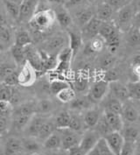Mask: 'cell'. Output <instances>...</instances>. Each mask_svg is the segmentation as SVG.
<instances>
[{
	"mask_svg": "<svg viewBox=\"0 0 140 155\" xmlns=\"http://www.w3.org/2000/svg\"><path fill=\"white\" fill-rule=\"evenodd\" d=\"M100 139H102V138L93 128L86 129L82 134L81 141L79 143V147L86 154L89 151H90L92 148H94L96 146Z\"/></svg>",
	"mask_w": 140,
	"mask_h": 155,
	"instance_id": "cell-8",
	"label": "cell"
},
{
	"mask_svg": "<svg viewBox=\"0 0 140 155\" xmlns=\"http://www.w3.org/2000/svg\"><path fill=\"white\" fill-rule=\"evenodd\" d=\"M47 117H48L44 116V115H33L32 118L30 119L29 123H28L27 126L25 127V129L24 130L26 136L29 137V138H35L36 139L39 132H40L42 124L47 120Z\"/></svg>",
	"mask_w": 140,
	"mask_h": 155,
	"instance_id": "cell-10",
	"label": "cell"
},
{
	"mask_svg": "<svg viewBox=\"0 0 140 155\" xmlns=\"http://www.w3.org/2000/svg\"><path fill=\"white\" fill-rule=\"evenodd\" d=\"M136 8L137 7L134 4L130 3L118 10L117 22L120 25H126L130 24L132 20H134L136 14L138 13Z\"/></svg>",
	"mask_w": 140,
	"mask_h": 155,
	"instance_id": "cell-11",
	"label": "cell"
},
{
	"mask_svg": "<svg viewBox=\"0 0 140 155\" xmlns=\"http://www.w3.org/2000/svg\"><path fill=\"white\" fill-rule=\"evenodd\" d=\"M42 143V147L48 151L54 152L61 149V138L59 131L56 130L54 132H53Z\"/></svg>",
	"mask_w": 140,
	"mask_h": 155,
	"instance_id": "cell-22",
	"label": "cell"
},
{
	"mask_svg": "<svg viewBox=\"0 0 140 155\" xmlns=\"http://www.w3.org/2000/svg\"><path fill=\"white\" fill-rule=\"evenodd\" d=\"M113 14V9L110 7V5L108 3H104L100 5L96 12H95V17L97 18L99 20H101L102 22H105V21H109L111 17Z\"/></svg>",
	"mask_w": 140,
	"mask_h": 155,
	"instance_id": "cell-31",
	"label": "cell"
},
{
	"mask_svg": "<svg viewBox=\"0 0 140 155\" xmlns=\"http://www.w3.org/2000/svg\"><path fill=\"white\" fill-rule=\"evenodd\" d=\"M116 28H117L116 26V25L110 21H105V22H102L101 25L99 27L98 36L101 37L103 41H105L108 37L112 33V32L115 30Z\"/></svg>",
	"mask_w": 140,
	"mask_h": 155,
	"instance_id": "cell-38",
	"label": "cell"
},
{
	"mask_svg": "<svg viewBox=\"0 0 140 155\" xmlns=\"http://www.w3.org/2000/svg\"><path fill=\"white\" fill-rule=\"evenodd\" d=\"M12 155H21V153H18V154H12Z\"/></svg>",
	"mask_w": 140,
	"mask_h": 155,
	"instance_id": "cell-58",
	"label": "cell"
},
{
	"mask_svg": "<svg viewBox=\"0 0 140 155\" xmlns=\"http://www.w3.org/2000/svg\"><path fill=\"white\" fill-rule=\"evenodd\" d=\"M70 104V108L73 111L79 112V111H84L91 107H93L94 104L91 102V100L89 98L88 96L82 97L74 98Z\"/></svg>",
	"mask_w": 140,
	"mask_h": 155,
	"instance_id": "cell-24",
	"label": "cell"
},
{
	"mask_svg": "<svg viewBox=\"0 0 140 155\" xmlns=\"http://www.w3.org/2000/svg\"><path fill=\"white\" fill-rule=\"evenodd\" d=\"M54 110V104L49 99H41L35 102V114L47 116Z\"/></svg>",
	"mask_w": 140,
	"mask_h": 155,
	"instance_id": "cell-30",
	"label": "cell"
},
{
	"mask_svg": "<svg viewBox=\"0 0 140 155\" xmlns=\"http://www.w3.org/2000/svg\"><path fill=\"white\" fill-rule=\"evenodd\" d=\"M24 49H25V61L33 66L37 72L44 69L43 58H42L41 52H39L38 50L34 48V47H33L32 44L28 45Z\"/></svg>",
	"mask_w": 140,
	"mask_h": 155,
	"instance_id": "cell-9",
	"label": "cell"
},
{
	"mask_svg": "<svg viewBox=\"0 0 140 155\" xmlns=\"http://www.w3.org/2000/svg\"><path fill=\"white\" fill-rule=\"evenodd\" d=\"M88 91L87 96L94 104L100 103L109 93V82L103 79L96 81L91 85L90 88H89Z\"/></svg>",
	"mask_w": 140,
	"mask_h": 155,
	"instance_id": "cell-3",
	"label": "cell"
},
{
	"mask_svg": "<svg viewBox=\"0 0 140 155\" xmlns=\"http://www.w3.org/2000/svg\"><path fill=\"white\" fill-rule=\"evenodd\" d=\"M32 44V38L30 33L25 30H19L15 33L14 37V45L20 48H25L28 45Z\"/></svg>",
	"mask_w": 140,
	"mask_h": 155,
	"instance_id": "cell-32",
	"label": "cell"
},
{
	"mask_svg": "<svg viewBox=\"0 0 140 155\" xmlns=\"http://www.w3.org/2000/svg\"><path fill=\"white\" fill-rule=\"evenodd\" d=\"M67 87H70V85L67 82L60 80V79H55L49 83L50 93L56 96L60 91L66 89Z\"/></svg>",
	"mask_w": 140,
	"mask_h": 155,
	"instance_id": "cell-41",
	"label": "cell"
},
{
	"mask_svg": "<svg viewBox=\"0 0 140 155\" xmlns=\"http://www.w3.org/2000/svg\"><path fill=\"white\" fill-rule=\"evenodd\" d=\"M68 44V38L67 34L65 33H58L53 36H51L49 39L44 42V50L43 52L47 54L48 55H54L63 49L67 47Z\"/></svg>",
	"mask_w": 140,
	"mask_h": 155,
	"instance_id": "cell-2",
	"label": "cell"
},
{
	"mask_svg": "<svg viewBox=\"0 0 140 155\" xmlns=\"http://www.w3.org/2000/svg\"><path fill=\"white\" fill-rule=\"evenodd\" d=\"M57 129H56V126L54 124V119L47 117V120L42 124L40 132H39V134H38L36 139H38L39 141H41V142H43L45 139H47V137H49L50 135L53 132H54Z\"/></svg>",
	"mask_w": 140,
	"mask_h": 155,
	"instance_id": "cell-27",
	"label": "cell"
},
{
	"mask_svg": "<svg viewBox=\"0 0 140 155\" xmlns=\"http://www.w3.org/2000/svg\"><path fill=\"white\" fill-rule=\"evenodd\" d=\"M101 23H102V21L99 20L97 18L93 17L87 24L83 25V31H82V33H81V35L83 37V40L90 41L91 39L97 36Z\"/></svg>",
	"mask_w": 140,
	"mask_h": 155,
	"instance_id": "cell-14",
	"label": "cell"
},
{
	"mask_svg": "<svg viewBox=\"0 0 140 155\" xmlns=\"http://www.w3.org/2000/svg\"><path fill=\"white\" fill-rule=\"evenodd\" d=\"M56 97L61 103L67 104V103L72 102L74 98L76 97V93H75V90L73 88L67 87L66 89L60 91L56 95Z\"/></svg>",
	"mask_w": 140,
	"mask_h": 155,
	"instance_id": "cell-40",
	"label": "cell"
},
{
	"mask_svg": "<svg viewBox=\"0 0 140 155\" xmlns=\"http://www.w3.org/2000/svg\"><path fill=\"white\" fill-rule=\"evenodd\" d=\"M89 87H90V85H89V79L84 77V76L76 78L74 82V90H76L78 92H81V93L89 90Z\"/></svg>",
	"mask_w": 140,
	"mask_h": 155,
	"instance_id": "cell-45",
	"label": "cell"
},
{
	"mask_svg": "<svg viewBox=\"0 0 140 155\" xmlns=\"http://www.w3.org/2000/svg\"><path fill=\"white\" fill-rule=\"evenodd\" d=\"M14 90V87L5 85V83L0 84V100H8L11 102Z\"/></svg>",
	"mask_w": 140,
	"mask_h": 155,
	"instance_id": "cell-42",
	"label": "cell"
},
{
	"mask_svg": "<svg viewBox=\"0 0 140 155\" xmlns=\"http://www.w3.org/2000/svg\"><path fill=\"white\" fill-rule=\"evenodd\" d=\"M52 155H67V151H65V150H63V151H60V150H58V151H54Z\"/></svg>",
	"mask_w": 140,
	"mask_h": 155,
	"instance_id": "cell-56",
	"label": "cell"
},
{
	"mask_svg": "<svg viewBox=\"0 0 140 155\" xmlns=\"http://www.w3.org/2000/svg\"><path fill=\"white\" fill-rule=\"evenodd\" d=\"M109 94L113 97L118 99L122 103L129 100V95L126 85L119 81H112L109 82Z\"/></svg>",
	"mask_w": 140,
	"mask_h": 155,
	"instance_id": "cell-13",
	"label": "cell"
},
{
	"mask_svg": "<svg viewBox=\"0 0 140 155\" xmlns=\"http://www.w3.org/2000/svg\"><path fill=\"white\" fill-rule=\"evenodd\" d=\"M103 139L114 154L120 155L124 140L119 131H112L107 136H105Z\"/></svg>",
	"mask_w": 140,
	"mask_h": 155,
	"instance_id": "cell-12",
	"label": "cell"
},
{
	"mask_svg": "<svg viewBox=\"0 0 140 155\" xmlns=\"http://www.w3.org/2000/svg\"><path fill=\"white\" fill-rule=\"evenodd\" d=\"M41 141H39L35 138H29L27 137L26 139L22 140V147H23V152H25L26 153L30 155L39 153L41 148Z\"/></svg>",
	"mask_w": 140,
	"mask_h": 155,
	"instance_id": "cell-26",
	"label": "cell"
},
{
	"mask_svg": "<svg viewBox=\"0 0 140 155\" xmlns=\"http://www.w3.org/2000/svg\"><path fill=\"white\" fill-rule=\"evenodd\" d=\"M137 150H138V142L132 143V142L124 141L120 155H134Z\"/></svg>",
	"mask_w": 140,
	"mask_h": 155,
	"instance_id": "cell-47",
	"label": "cell"
},
{
	"mask_svg": "<svg viewBox=\"0 0 140 155\" xmlns=\"http://www.w3.org/2000/svg\"><path fill=\"white\" fill-rule=\"evenodd\" d=\"M87 0H67L64 5V7L66 9H77L84 6Z\"/></svg>",
	"mask_w": 140,
	"mask_h": 155,
	"instance_id": "cell-50",
	"label": "cell"
},
{
	"mask_svg": "<svg viewBox=\"0 0 140 155\" xmlns=\"http://www.w3.org/2000/svg\"><path fill=\"white\" fill-rule=\"evenodd\" d=\"M96 147L97 148L100 155H115L112 153V151L109 149V147H108V145L106 144L105 140L103 139V138L99 139V141L97 142V144H96Z\"/></svg>",
	"mask_w": 140,
	"mask_h": 155,
	"instance_id": "cell-48",
	"label": "cell"
},
{
	"mask_svg": "<svg viewBox=\"0 0 140 155\" xmlns=\"http://www.w3.org/2000/svg\"><path fill=\"white\" fill-rule=\"evenodd\" d=\"M3 2L9 14L13 18L18 19L21 0H3Z\"/></svg>",
	"mask_w": 140,
	"mask_h": 155,
	"instance_id": "cell-37",
	"label": "cell"
},
{
	"mask_svg": "<svg viewBox=\"0 0 140 155\" xmlns=\"http://www.w3.org/2000/svg\"><path fill=\"white\" fill-rule=\"evenodd\" d=\"M25 48H20L16 45H12L11 47V55L13 58L14 62L18 66H22L25 61Z\"/></svg>",
	"mask_w": 140,
	"mask_h": 155,
	"instance_id": "cell-33",
	"label": "cell"
},
{
	"mask_svg": "<svg viewBox=\"0 0 140 155\" xmlns=\"http://www.w3.org/2000/svg\"><path fill=\"white\" fill-rule=\"evenodd\" d=\"M121 117L124 124H136L139 119V110L138 106L134 104V101L127 100L123 103Z\"/></svg>",
	"mask_w": 140,
	"mask_h": 155,
	"instance_id": "cell-5",
	"label": "cell"
},
{
	"mask_svg": "<svg viewBox=\"0 0 140 155\" xmlns=\"http://www.w3.org/2000/svg\"><path fill=\"white\" fill-rule=\"evenodd\" d=\"M37 78V71L29 62L25 61L18 72V84L22 87H29L34 84Z\"/></svg>",
	"mask_w": 140,
	"mask_h": 155,
	"instance_id": "cell-4",
	"label": "cell"
},
{
	"mask_svg": "<svg viewBox=\"0 0 140 155\" xmlns=\"http://www.w3.org/2000/svg\"><path fill=\"white\" fill-rule=\"evenodd\" d=\"M131 3V0H108V4L112 9H119Z\"/></svg>",
	"mask_w": 140,
	"mask_h": 155,
	"instance_id": "cell-51",
	"label": "cell"
},
{
	"mask_svg": "<svg viewBox=\"0 0 140 155\" xmlns=\"http://www.w3.org/2000/svg\"><path fill=\"white\" fill-rule=\"evenodd\" d=\"M85 155H100V153H99L96 147H95L94 148H92L90 151H89Z\"/></svg>",
	"mask_w": 140,
	"mask_h": 155,
	"instance_id": "cell-55",
	"label": "cell"
},
{
	"mask_svg": "<svg viewBox=\"0 0 140 155\" xmlns=\"http://www.w3.org/2000/svg\"><path fill=\"white\" fill-rule=\"evenodd\" d=\"M23 152L22 140L16 137H10L5 143V155L18 154Z\"/></svg>",
	"mask_w": 140,
	"mask_h": 155,
	"instance_id": "cell-21",
	"label": "cell"
},
{
	"mask_svg": "<svg viewBox=\"0 0 140 155\" xmlns=\"http://www.w3.org/2000/svg\"><path fill=\"white\" fill-rule=\"evenodd\" d=\"M55 14V19L60 26L64 28H68L73 22V18L65 7H60L56 11H54Z\"/></svg>",
	"mask_w": 140,
	"mask_h": 155,
	"instance_id": "cell-25",
	"label": "cell"
},
{
	"mask_svg": "<svg viewBox=\"0 0 140 155\" xmlns=\"http://www.w3.org/2000/svg\"><path fill=\"white\" fill-rule=\"evenodd\" d=\"M54 121V124L57 130L68 128V124L70 122V112L66 111V110L60 112L55 117Z\"/></svg>",
	"mask_w": 140,
	"mask_h": 155,
	"instance_id": "cell-34",
	"label": "cell"
},
{
	"mask_svg": "<svg viewBox=\"0 0 140 155\" xmlns=\"http://www.w3.org/2000/svg\"><path fill=\"white\" fill-rule=\"evenodd\" d=\"M113 63H114V58L112 57V55L104 56V57L102 58V60H101V66L103 68H108L111 67Z\"/></svg>",
	"mask_w": 140,
	"mask_h": 155,
	"instance_id": "cell-53",
	"label": "cell"
},
{
	"mask_svg": "<svg viewBox=\"0 0 140 155\" xmlns=\"http://www.w3.org/2000/svg\"><path fill=\"white\" fill-rule=\"evenodd\" d=\"M100 103L103 104V112L108 111V112H114V113H117V114H121L123 103L121 101H119L118 99L113 97L109 93Z\"/></svg>",
	"mask_w": 140,
	"mask_h": 155,
	"instance_id": "cell-16",
	"label": "cell"
},
{
	"mask_svg": "<svg viewBox=\"0 0 140 155\" xmlns=\"http://www.w3.org/2000/svg\"><path fill=\"white\" fill-rule=\"evenodd\" d=\"M33 117V116H32ZM30 116H21V117H11L10 128L14 131H23L27 126L30 119Z\"/></svg>",
	"mask_w": 140,
	"mask_h": 155,
	"instance_id": "cell-28",
	"label": "cell"
},
{
	"mask_svg": "<svg viewBox=\"0 0 140 155\" xmlns=\"http://www.w3.org/2000/svg\"><path fill=\"white\" fill-rule=\"evenodd\" d=\"M34 114H35V102L28 101L20 104L18 106L13 107L11 117H21V116L32 117Z\"/></svg>",
	"mask_w": 140,
	"mask_h": 155,
	"instance_id": "cell-18",
	"label": "cell"
},
{
	"mask_svg": "<svg viewBox=\"0 0 140 155\" xmlns=\"http://www.w3.org/2000/svg\"><path fill=\"white\" fill-rule=\"evenodd\" d=\"M13 105L8 100H0V117H11Z\"/></svg>",
	"mask_w": 140,
	"mask_h": 155,
	"instance_id": "cell-43",
	"label": "cell"
},
{
	"mask_svg": "<svg viewBox=\"0 0 140 155\" xmlns=\"http://www.w3.org/2000/svg\"><path fill=\"white\" fill-rule=\"evenodd\" d=\"M5 47H6V44H5L4 41L0 39V51H3V50H5Z\"/></svg>",
	"mask_w": 140,
	"mask_h": 155,
	"instance_id": "cell-57",
	"label": "cell"
},
{
	"mask_svg": "<svg viewBox=\"0 0 140 155\" xmlns=\"http://www.w3.org/2000/svg\"><path fill=\"white\" fill-rule=\"evenodd\" d=\"M104 46H105L104 41L97 35V36H96L95 38L91 39L90 41V44L87 46L86 50H87V52L90 54H96V53L101 52L103 49Z\"/></svg>",
	"mask_w": 140,
	"mask_h": 155,
	"instance_id": "cell-35",
	"label": "cell"
},
{
	"mask_svg": "<svg viewBox=\"0 0 140 155\" xmlns=\"http://www.w3.org/2000/svg\"><path fill=\"white\" fill-rule=\"evenodd\" d=\"M104 118L106 119L108 124L109 125L112 131H120L124 127V123L121 115L114 112H103Z\"/></svg>",
	"mask_w": 140,
	"mask_h": 155,
	"instance_id": "cell-19",
	"label": "cell"
},
{
	"mask_svg": "<svg viewBox=\"0 0 140 155\" xmlns=\"http://www.w3.org/2000/svg\"><path fill=\"white\" fill-rule=\"evenodd\" d=\"M40 0H21L18 19L20 22H29L37 12Z\"/></svg>",
	"mask_w": 140,
	"mask_h": 155,
	"instance_id": "cell-7",
	"label": "cell"
},
{
	"mask_svg": "<svg viewBox=\"0 0 140 155\" xmlns=\"http://www.w3.org/2000/svg\"><path fill=\"white\" fill-rule=\"evenodd\" d=\"M68 129L77 132H83L86 130L85 124L83 123L82 115L78 114V112H70V122L68 124Z\"/></svg>",
	"mask_w": 140,
	"mask_h": 155,
	"instance_id": "cell-29",
	"label": "cell"
},
{
	"mask_svg": "<svg viewBox=\"0 0 140 155\" xmlns=\"http://www.w3.org/2000/svg\"><path fill=\"white\" fill-rule=\"evenodd\" d=\"M15 71H16L15 64L13 65V64L8 62V63H2L0 65V77L3 80Z\"/></svg>",
	"mask_w": 140,
	"mask_h": 155,
	"instance_id": "cell-46",
	"label": "cell"
},
{
	"mask_svg": "<svg viewBox=\"0 0 140 155\" xmlns=\"http://www.w3.org/2000/svg\"><path fill=\"white\" fill-rule=\"evenodd\" d=\"M11 117H0V136L5 135L10 129Z\"/></svg>",
	"mask_w": 140,
	"mask_h": 155,
	"instance_id": "cell-49",
	"label": "cell"
},
{
	"mask_svg": "<svg viewBox=\"0 0 140 155\" xmlns=\"http://www.w3.org/2000/svg\"><path fill=\"white\" fill-rule=\"evenodd\" d=\"M3 83H5V85L11 86V87H14L15 85H17L18 84V72L15 71L8 75L6 78H5L3 80Z\"/></svg>",
	"mask_w": 140,
	"mask_h": 155,
	"instance_id": "cell-52",
	"label": "cell"
},
{
	"mask_svg": "<svg viewBox=\"0 0 140 155\" xmlns=\"http://www.w3.org/2000/svg\"><path fill=\"white\" fill-rule=\"evenodd\" d=\"M103 112L101 110L96 107H91L90 109L83 111V120L86 129H92L95 127L96 123L98 122L100 117L102 116Z\"/></svg>",
	"mask_w": 140,
	"mask_h": 155,
	"instance_id": "cell-15",
	"label": "cell"
},
{
	"mask_svg": "<svg viewBox=\"0 0 140 155\" xmlns=\"http://www.w3.org/2000/svg\"><path fill=\"white\" fill-rule=\"evenodd\" d=\"M76 10L77 11L74 12V19H75L76 23L82 27L87 24L93 17H95L94 11L85 5H84V7L82 6V7L77 8Z\"/></svg>",
	"mask_w": 140,
	"mask_h": 155,
	"instance_id": "cell-20",
	"label": "cell"
},
{
	"mask_svg": "<svg viewBox=\"0 0 140 155\" xmlns=\"http://www.w3.org/2000/svg\"><path fill=\"white\" fill-rule=\"evenodd\" d=\"M67 155H85V153L82 151V149L79 147V146L74 147L69 150L67 151Z\"/></svg>",
	"mask_w": 140,
	"mask_h": 155,
	"instance_id": "cell-54",
	"label": "cell"
},
{
	"mask_svg": "<svg viewBox=\"0 0 140 155\" xmlns=\"http://www.w3.org/2000/svg\"><path fill=\"white\" fill-rule=\"evenodd\" d=\"M67 38H68V48H70L73 57L77 54V52L80 50L82 45H83V37L81 33H77L75 31H69L67 33Z\"/></svg>",
	"mask_w": 140,
	"mask_h": 155,
	"instance_id": "cell-23",
	"label": "cell"
},
{
	"mask_svg": "<svg viewBox=\"0 0 140 155\" xmlns=\"http://www.w3.org/2000/svg\"><path fill=\"white\" fill-rule=\"evenodd\" d=\"M93 129L96 131L99 135H100V137L103 138V139L105 136H107L108 134H109L110 132H112L110 127H109V125L108 124L107 121H106V119L104 118V117H103V114L100 117L98 122L96 123V124L95 125V127H94Z\"/></svg>",
	"mask_w": 140,
	"mask_h": 155,
	"instance_id": "cell-36",
	"label": "cell"
},
{
	"mask_svg": "<svg viewBox=\"0 0 140 155\" xmlns=\"http://www.w3.org/2000/svg\"><path fill=\"white\" fill-rule=\"evenodd\" d=\"M55 14L54 10L46 9L36 12L30 19L29 23L32 28L38 32H46L55 24Z\"/></svg>",
	"mask_w": 140,
	"mask_h": 155,
	"instance_id": "cell-1",
	"label": "cell"
},
{
	"mask_svg": "<svg viewBox=\"0 0 140 155\" xmlns=\"http://www.w3.org/2000/svg\"><path fill=\"white\" fill-rule=\"evenodd\" d=\"M128 42L132 47L139 45L140 33L138 26H134L131 29L129 35H128Z\"/></svg>",
	"mask_w": 140,
	"mask_h": 155,
	"instance_id": "cell-44",
	"label": "cell"
},
{
	"mask_svg": "<svg viewBox=\"0 0 140 155\" xmlns=\"http://www.w3.org/2000/svg\"><path fill=\"white\" fill-rule=\"evenodd\" d=\"M129 99L132 101H138L140 98V82L139 81H133L127 85Z\"/></svg>",
	"mask_w": 140,
	"mask_h": 155,
	"instance_id": "cell-39",
	"label": "cell"
},
{
	"mask_svg": "<svg viewBox=\"0 0 140 155\" xmlns=\"http://www.w3.org/2000/svg\"><path fill=\"white\" fill-rule=\"evenodd\" d=\"M61 138V149L67 151L74 147L79 146L83 132L72 131L68 128L58 130Z\"/></svg>",
	"mask_w": 140,
	"mask_h": 155,
	"instance_id": "cell-6",
	"label": "cell"
},
{
	"mask_svg": "<svg viewBox=\"0 0 140 155\" xmlns=\"http://www.w3.org/2000/svg\"><path fill=\"white\" fill-rule=\"evenodd\" d=\"M119 132L126 142L137 143L139 138V128L136 124H124V127Z\"/></svg>",
	"mask_w": 140,
	"mask_h": 155,
	"instance_id": "cell-17",
	"label": "cell"
}]
</instances>
